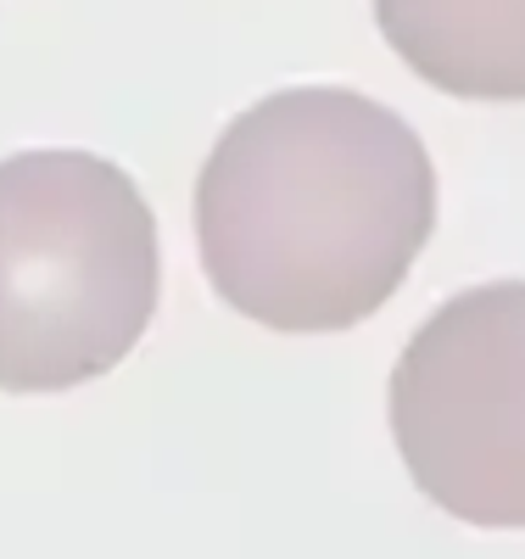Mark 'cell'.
I'll return each instance as SVG.
<instances>
[{
    "instance_id": "obj_1",
    "label": "cell",
    "mask_w": 525,
    "mask_h": 559,
    "mask_svg": "<svg viewBox=\"0 0 525 559\" xmlns=\"http://www.w3.org/2000/svg\"><path fill=\"white\" fill-rule=\"evenodd\" d=\"M437 229L425 140L358 90L297 84L229 118L196 179L213 292L285 336L380 313Z\"/></svg>"
},
{
    "instance_id": "obj_2",
    "label": "cell",
    "mask_w": 525,
    "mask_h": 559,
    "mask_svg": "<svg viewBox=\"0 0 525 559\" xmlns=\"http://www.w3.org/2000/svg\"><path fill=\"white\" fill-rule=\"evenodd\" d=\"M157 292V213L118 163L0 157V392L102 381L140 347Z\"/></svg>"
},
{
    "instance_id": "obj_3",
    "label": "cell",
    "mask_w": 525,
    "mask_h": 559,
    "mask_svg": "<svg viewBox=\"0 0 525 559\" xmlns=\"http://www.w3.org/2000/svg\"><path fill=\"white\" fill-rule=\"evenodd\" d=\"M392 442L442 515L525 532V280L448 297L392 369Z\"/></svg>"
},
{
    "instance_id": "obj_4",
    "label": "cell",
    "mask_w": 525,
    "mask_h": 559,
    "mask_svg": "<svg viewBox=\"0 0 525 559\" xmlns=\"http://www.w3.org/2000/svg\"><path fill=\"white\" fill-rule=\"evenodd\" d=\"M374 23L442 96L525 102V0H374Z\"/></svg>"
}]
</instances>
